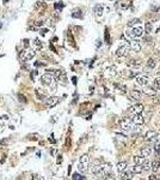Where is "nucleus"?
I'll use <instances>...</instances> for the list:
<instances>
[{"mask_svg": "<svg viewBox=\"0 0 160 180\" xmlns=\"http://www.w3.org/2000/svg\"><path fill=\"white\" fill-rule=\"evenodd\" d=\"M23 41H24V47L28 48V47H29V40L25 38V40H23Z\"/></svg>", "mask_w": 160, "mask_h": 180, "instance_id": "nucleus-45", "label": "nucleus"}, {"mask_svg": "<svg viewBox=\"0 0 160 180\" xmlns=\"http://www.w3.org/2000/svg\"><path fill=\"white\" fill-rule=\"evenodd\" d=\"M136 83L139 85H146L148 83V77L147 76H137L136 77Z\"/></svg>", "mask_w": 160, "mask_h": 180, "instance_id": "nucleus-16", "label": "nucleus"}, {"mask_svg": "<svg viewBox=\"0 0 160 180\" xmlns=\"http://www.w3.org/2000/svg\"><path fill=\"white\" fill-rule=\"evenodd\" d=\"M94 13H96V16H102L103 15V5H96Z\"/></svg>", "mask_w": 160, "mask_h": 180, "instance_id": "nucleus-25", "label": "nucleus"}, {"mask_svg": "<svg viewBox=\"0 0 160 180\" xmlns=\"http://www.w3.org/2000/svg\"><path fill=\"white\" fill-rule=\"evenodd\" d=\"M61 161H62V156H61V155H59V158H57V163H60Z\"/></svg>", "mask_w": 160, "mask_h": 180, "instance_id": "nucleus-48", "label": "nucleus"}, {"mask_svg": "<svg viewBox=\"0 0 160 180\" xmlns=\"http://www.w3.org/2000/svg\"><path fill=\"white\" fill-rule=\"evenodd\" d=\"M8 142H10V139H7V138L6 139H3V141H0V145H6Z\"/></svg>", "mask_w": 160, "mask_h": 180, "instance_id": "nucleus-41", "label": "nucleus"}, {"mask_svg": "<svg viewBox=\"0 0 160 180\" xmlns=\"http://www.w3.org/2000/svg\"><path fill=\"white\" fill-rule=\"evenodd\" d=\"M63 6H65V5H63L62 3H56V4L54 5V7H55V10H59V11H61V10L63 8Z\"/></svg>", "mask_w": 160, "mask_h": 180, "instance_id": "nucleus-36", "label": "nucleus"}, {"mask_svg": "<svg viewBox=\"0 0 160 180\" xmlns=\"http://www.w3.org/2000/svg\"><path fill=\"white\" fill-rule=\"evenodd\" d=\"M55 79V77L53 76V75H50L49 72H47V73H44L42 77H41V83L43 84V85H47V87H49L52 83H53V81Z\"/></svg>", "mask_w": 160, "mask_h": 180, "instance_id": "nucleus-7", "label": "nucleus"}, {"mask_svg": "<svg viewBox=\"0 0 160 180\" xmlns=\"http://www.w3.org/2000/svg\"><path fill=\"white\" fill-rule=\"evenodd\" d=\"M34 43H35V46H36V48L38 49V51H39V49H42V42L39 41L38 38H36V40H35V41H34Z\"/></svg>", "mask_w": 160, "mask_h": 180, "instance_id": "nucleus-34", "label": "nucleus"}, {"mask_svg": "<svg viewBox=\"0 0 160 180\" xmlns=\"http://www.w3.org/2000/svg\"><path fill=\"white\" fill-rule=\"evenodd\" d=\"M101 169H102V166L94 165V166H92V167H91V172H92V173H93V174L96 175V174H97V173H98L99 171H101Z\"/></svg>", "mask_w": 160, "mask_h": 180, "instance_id": "nucleus-30", "label": "nucleus"}, {"mask_svg": "<svg viewBox=\"0 0 160 180\" xmlns=\"http://www.w3.org/2000/svg\"><path fill=\"white\" fill-rule=\"evenodd\" d=\"M149 179H157V177H154V175H151V177H149Z\"/></svg>", "mask_w": 160, "mask_h": 180, "instance_id": "nucleus-50", "label": "nucleus"}, {"mask_svg": "<svg viewBox=\"0 0 160 180\" xmlns=\"http://www.w3.org/2000/svg\"><path fill=\"white\" fill-rule=\"evenodd\" d=\"M154 144H155V145H154V149H155V151H157V153H160V141L155 142Z\"/></svg>", "mask_w": 160, "mask_h": 180, "instance_id": "nucleus-39", "label": "nucleus"}, {"mask_svg": "<svg viewBox=\"0 0 160 180\" xmlns=\"http://www.w3.org/2000/svg\"><path fill=\"white\" fill-rule=\"evenodd\" d=\"M47 31H48V29H42V30H41V35H46Z\"/></svg>", "mask_w": 160, "mask_h": 180, "instance_id": "nucleus-46", "label": "nucleus"}, {"mask_svg": "<svg viewBox=\"0 0 160 180\" xmlns=\"http://www.w3.org/2000/svg\"><path fill=\"white\" fill-rule=\"evenodd\" d=\"M102 171H103V173L105 174V177L109 175L110 172H111V165H110V163H104V165H102Z\"/></svg>", "mask_w": 160, "mask_h": 180, "instance_id": "nucleus-18", "label": "nucleus"}, {"mask_svg": "<svg viewBox=\"0 0 160 180\" xmlns=\"http://www.w3.org/2000/svg\"><path fill=\"white\" fill-rule=\"evenodd\" d=\"M7 1H8V0H4V3H5V4H6V3H7Z\"/></svg>", "mask_w": 160, "mask_h": 180, "instance_id": "nucleus-51", "label": "nucleus"}, {"mask_svg": "<svg viewBox=\"0 0 160 180\" xmlns=\"http://www.w3.org/2000/svg\"><path fill=\"white\" fill-rule=\"evenodd\" d=\"M1 27H3V24H1V23H0V28H1Z\"/></svg>", "mask_w": 160, "mask_h": 180, "instance_id": "nucleus-52", "label": "nucleus"}, {"mask_svg": "<svg viewBox=\"0 0 160 180\" xmlns=\"http://www.w3.org/2000/svg\"><path fill=\"white\" fill-rule=\"evenodd\" d=\"M140 64H141V60H136V59H132L128 63L129 66H139Z\"/></svg>", "mask_w": 160, "mask_h": 180, "instance_id": "nucleus-29", "label": "nucleus"}, {"mask_svg": "<svg viewBox=\"0 0 160 180\" xmlns=\"http://www.w3.org/2000/svg\"><path fill=\"white\" fill-rule=\"evenodd\" d=\"M129 48H130L133 52L139 53L141 51V43H140V41H137V40H133V41H130V43H129Z\"/></svg>", "mask_w": 160, "mask_h": 180, "instance_id": "nucleus-11", "label": "nucleus"}, {"mask_svg": "<svg viewBox=\"0 0 160 180\" xmlns=\"http://www.w3.org/2000/svg\"><path fill=\"white\" fill-rule=\"evenodd\" d=\"M117 75V67L115 65L112 66H109L105 68V71H104V77L105 78H112Z\"/></svg>", "mask_w": 160, "mask_h": 180, "instance_id": "nucleus-8", "label": "nucleus"}, {"mask_svg": "<svg viewBox=\"0 0 160 180\" xmlns=\"http://www.w3.org/2000/svg\"><path fill=\"white\" fill-rule=\"evenodd\" d=\"M117 7H118V8H122V10H126V8L129 7V4H127V3H119V4L117 5Z\"/></svg>", "mask_w": 160, "mask_h": 180, "instance_id": "nucleus-35", "label": "nucleus"}, {"mask_svg": "<svg viewBox=\"0 0 160 180\" xmlns=\"http://www.w3.org/2000/svg\"><path fill=\"white\" fill-rule=\"evenodd\" d=\"M53 137H54V135H50V138H49V141H50L52 143H55V139H54Z\"/></svg>", "mask_w": 160, "mask_h": 180, "instance_id": "nucleus-47", "label": "nucleus"}, {"mask_svg": "<svg viewBox=\"0 0 160 180\" xmlns=\"http://www.w3.org/2000/svg\"><path fill=\"white\" fill-rule=\"evenodd\" d=\"M159 167H160V160L159 158H155L154 161L151 163V169L153 172H157L158 169H159Z\"/></svg>", "mask_w": 160, "mask_h": 180, "instance_id": "nucleus-19", "label": "nucleus"}, {"mask_svg": "<svg viewBox=\"0 0 160 180\" xmlns=\"http://www.w3.org/2000/svg\"><path fill=\"white\" fill-rule=\"evenodd\" d=\"M142 34H143V30H142L141 28H139V27H135V28H133L132 30L127 31V35H128L129 37H132V38H137V37H140V36H142Z\"/></svg>", "mask_w": 160, "mask_h": 180, "instance_id": "nucleus-6", "label": "nucleus"}, {"mask_svg": "<svg viewBox=\"0 0 160 180\" xmlns=\"http://www.w3.org/2000/svg\"><path fill=\"white\" fill-rule=\"evenodd\" d=\"M142 91H143V94L147 95V96H151V97L157 96V89H154V88H145Z\"/></svg>", "mask_w": 160, "mask_h": 180, "instance_id": "nucleus-15", "label": "nucleus"}, {"mask_svg": "<svg viewBox=\"0 0 160 180\" xmlns=\"http://www.w3.org/2000/svg\"><path fill=\"white\" fill-rule=\"evenodd\" d=\"M36 55V52L32 51V49H25V51L21 52V54H19V57H21V60L22 61H29V60L34 59Z\"/></svg>", "mask_w": 160, "mask_h": 180, "instance_id": "nucleus-2", "label": "nucleus"}, {"mask_svg": "<svg viewBox=\"0 0 160 180\" xmlns=\"http://www.w3.org/2000/svg\"><path fill=\"white\" fill-rule=\"evenodd\" d=\"M141 167H142V172H148L149 169H151V162H149L148 160H146V161L141 165Z\"/></svg>", "mask_w": 160, "mask_h": 180, "instance_id": "nucleus-24", "label": "nucleus"}, {"mask_svg": "<svg viewBox=\"0 0 160 180\" xmlns=\"http://www.w3.org/2000/svg\"><path fill=\"white\" fill-rule=\"evenodd\" d=\"M154 89L160 90V77H157L154 79Z\"/></svg>", "mask_w": 160, "mask_h": 180, "instance_id": "nucleus-33", "label": "nucleus"}, {"mask_svg": "<svg viewBox=\"0 0 160 180\" xmlns=\"http://www.w3.org/2000/svg\"><path fill=\"white\" fill-rule=\"evenodd\" d=\"M129 112H130L133 115L134 114H139V113H142L143 112V106L141 103H136V105H134V106L130 107Z\"/></svg>", "mask_w": 160, "mask_h": 180, "instance_id": "nucleus-12", "label": "nucleus"}, {"mask_svg": "<svg viewBox=\"0 0 160 180\" xmlns=\"http://www.w3.org/2000/svg\"><path fill=\"white\" fill-rule=\"evenodd\" d=\"M34 24H35L36 27H42V25H43V21H36Z\"/></svg>", "mask_w": 160, "mask_h": 180, "instance_id": "nucleus-42", "label": "nucleus"}, {"mask_svg": "<svg viewBox=\"0 0 160 180\" xmlns=\"http://www.w3.org/2000/svg\"><path fill=\"white\" fill-rule=\"evenodd\" d=\"M129 100L130 101H134V102H139L140 100H141V94L137 90H132L130 94H129Z\"/></svg>", "mask_w": 160, "mask_h": 180, "instance_id": "nucleus-13", "label": "nucleus"}, {"mask_svg": "<svg viewBox=\"0 0 160 180\" xmlns=\"http://www.w3.org/2000/svg\"><path fill=\"white\" fill-rule=\"evenodd\" d=\"M109 38H110V37H109V35H108V29H105V40H106L105 42H106V43L110 42V41H109Z\"/></svg>", "mask_w": 160, "mask_h": 180, "instance_id": "nucleus-44", "label": "nucleus"}, {"mask_svg": "<svg viewBox=\"0 0 160 180\" xmlns=\"http://www.w3.org/2000/svg\"><path fill=\"white\" fill-rule=\"evenodd\" d=\"M122 174L121 175H119V178H121V179H130L132 178V173H127V172H121Z\"/></svg>", "mask_w": 160, "mask_h": 180, "instance_id": "nucleus-32", "label": "nucleus"}, {"mask_svg": "<svg viewBox=\"0 0 160 180\" xmlns=\"http://www.w3.org/2000/svg\"><path fill=\"white\" fill-rule=\"evenodd\" d=\"M147 67H148V68H151V70L155 68V67H157V60L153 59V58L148 59V60H147Z\"/></svg>", "mask_w": 160, "mask_h": 180, "instance_id": "nucleus-20", "label": "nucleus"}, {"mask_svg": "<svg viewBox=\"0 0 160 180\" xmlns=\"http://www.w3.org/2000/svg\"><path fill=\"white\" fill-rule=\"evenodd\" d=\"M18 98L21 100L22 102H26V100H25V96H23V95H18Z\"/></svg>", "mask_w": 160, "mask_h": 180, "instance_id": "nucleus-43", "label": "nucleus"}, {"mask_svg": "<svg viewBox=\"0 0 160 180\" xmlns=\"http://www.w3.org/2000/svg\"><path fill=\"white\" fill-rule=\"evenodd\" d=\"M133 125H134V123H133L132 119L124 118L122 120H119V126H121V128L124 130V131H132Z\"/></svg>", "mask_w": 160, "mask_h": 180, "instance_id": "nucleus-5", "label": "nucleus"}, {"mask_svg": "<svg viewBox=\"0 0 160 180\" xmlns=\"http://www.w3.org/2000/svg\"><path fill=\"white\" fill-rule=\"evenodd\" d=\"M145 139L149 143H155L160 141V133L155 131H147V133L145 135Z\"/></svg>", "mask_w": 160, "mask_h": 180, "instance_id": "nucleus-3", "label": "nucleus"}, {"mask_svg": "<svg viewBox=\"0 0 160 180\" xmlns=\"http://www.w3.org/2000/svg\"><path fill=\"white\" fill-rule=\"evenodd\" d=\"M132 173H134V174L142 173V167H141V165H136L135 163V166H133V168H132Z\"/></svg>", "mask_w": 160, "mask_h": 180, "instance_id": "nucleus-22", "label": "nucleus"}, {"mask_svg": "<svg viewBox=\"0 0 160 180\" xmlns=\"http://www.w3.org/2000/svg\"><path fill=\"white\" fill-rule=\"evenodd\" d=\"M54 75H55L56 82L62 83V84H66L67 83V75H66V72L63 71V70H55Z\"/></svg>", "mask_w": 160, "mask_h": 180, "instance_id": "nucleus-4", "label": "nucleus"}, {"mask_svg": "<svg viewBox=\"0 0 160 180\" xmlns=\"http://www.w3.org/2000/svg\"><path fill=\"white\" fill-rule=\"evenodd\" d=\"M72 82H73V84H74V85L77 84V77H73V78H72Z\"/></svg>", "mask_w": 160, "mask_h": 180, "instance_id": "nucleus-49", "label": "nucleus"}, {"mask_svg": "<svg viewBox=\"0 0 160 180\" xmlns=\"http://www.w3.org/2000/svg\"><path fill=\"white\" fill-rule=\"evenodd\" d=\"M145 161H146V157H143L142 155H141V156H137V155H136V156L134 157V162H135L136 165H142Z\"/></svg>", "mask_w": 160, "mask_h": 180, "instance_id": "nucleus-23", "label": "nucleus"}, {"mask_svg": "<svg viewBox=\"0 0 160 180\" xmlns=\"http://www.w3.org/2000/svg\"><path fill=\"white\" fill-rule=\"evenodd\" d=\"M141 155L143 156V157H148V156H151L152 155V149L149 148V147H145V148H142L141 149Z\"/></svg>", "mask_w": 160, "mask_h": 180, "instance_id": "nucleus-17", "label": "nucleus"}, {"mask_svg": "<svg viewBox=\"0 0 160 180\" xmlns=\"http://www.w3.org/2000/svg\"><path fill=\"white\" fill-rule=\"evenodd\" d=\"M74 180H79V179H85V177H83V175H80V174H78V173H75V174H73V177H72Z\"/></svg>", "mask_w": 160, "mask_h": 180, "instance_id": "nucleus-38", "label": "nucleus"}, {"mask_svg": "<svg viewBox=\"0 0 160 180\" xmlns=\"http://www.w3.org/2000/svg\"><path fill=\"white\" fill-rule=\"evenodd\" d=\"M37 73H38L37 70H35V71H32L31 73H30V77H31V81H35V75H37Z\"/></svg>", "mask_w": 160, "mask_h": 180, "instance_id": "nucleus-40", "label": "nucleus"}, {"mask_svg": "<svg viewBox=\"0 0 160 180\" xmlns=\"http://www.w3.org/2000/svg\"><path fill=\"white\" fill-rule=\"evenodd\" d=\"M129 45H122V46H119L117 48V51H116V55L117 57H126L129 52Z\"/></svg>", "mask_w": 160, "mask_h": 180, "instance_id": "nucleus-10", "label": "nucleus"}, {"mask_svg": "<svg viewBox=\"0 0 160 180\" xmlns=\"http://www.w3.org/2000/svg\"><path fill=\"white\" fill-rule=\"evenodd\" d=\"M72 17H73V18H81V17H83V13H81V10H79V8L74 10V11L72 12Z\"/></svg>", "mask_w": 160, "mask_h": 180, "instance_id": "nucleus-26", "label": "nucleus"}, {"mask_svg": "<svg viewBox=\"0 0 160 180\" xmlns=\"http://www.w3.org/2000/svg\"><path fill=\"white\" fill-rule=\"evenodd\" d=\"M152 29H153V27H152V24L151 23H146L145 24V30H146V34H151L152 33Z\"/></svg>", "mask_w": 160, "mask_h": 180, "instance_id": "nucleus-31", "label": "nucleus"}, {"mask_svg": "<svg viewBox=\"0 0 160 180\" xmlns=\"http://www.w3.org/2000/svg\"><path fill=\"white\" fill-rule=\"evenodd\" d=\"M133 123L136 124V125H142L145 123V118L141 115V113H139V114H134L133 117Z\"/></svg>", "mask_w": 160, "mask_h": 180, "instance_id": "nucleus-14", "label": "nucleus"}, {"mask_svg": "<svg viewBox=\"0 0 160 180\" xmlns=\"http://www.w3.org/2000/svg\"><path fill=\"white\" fill-rule=\"evenodd\" d=\"M59 102H60V97H57V96L48 97V98L46 100V107H47V108H53V107H55Z\"/></svg>", "mask_w": 160, "mask_h": 180, "instance_id": "nucleus-9", "label": "nucleus"}, {"mask_svg": "<svg viewBox=\"0 0 160 180\" xmlns=\"http://www.w3.org/2000/svg\"><path fill=\"white\" fill-rule=\"evenodd\" d=\"M35 94H36L37 100H39V101H43V100H46V98H47V97H46V95H44V94H42L41 91H39V90H36Z\"/></svg>", "mask_w": 160, "mask_h": 180, "instance_id": "nucleus-27", "label": "nucleus"}, {"mask_svg": "<svg viewBox=\"0 0 160 180\" xmlns=\"http://www.w3.org/2000/svg\"><path fill=\"white\" fill-rule=\"evenodd\" d=\"M127 167H128V163H127V162H118V163H117V166H116L117 171H118L119 173L123 172V171H126Z\"/></svg>", "mask_w": 160, "mask_h": 180, "instance_id": "nucleus-21", "label": "nucleus"}, {"mask_svg": "<svg viewBox=\"0 0 160 180\" xmlns=\"http://www.w3.org/2000/svg\"><path fill=\"white\" fill-rule=\"evenodd\" d=\"M49 87H50V91H52V93H54L55 90H56V79H54L53 83H52L50 85H49Z\"/></svg>", "mask_w": 160, "mask_h": 180, "instance_id": "nucleus-37", "label": "nucleus"}, {"mask_svg": "<svg viewBox=\"0 0 160 180\" xmlns=\"http://www.w3.org/2000/svg\"><path fill=\"white\" fill-rule=\"evenodd\" d=\"M140 22H141V21H140L139 18H134V19H132L130 22H128V27H129V28H132V27H134V25L139 24Z\"/></svg>", "mask_w": 160, "mask_h": 180, "instance_id": "nucleus-28", "label": "nucleus"}, {"mask_svg": "<svg viewBox=\"0 0 160 180\" xmlns=\"http://www.w3.org/2000/svg\"><path fill=\"white\" fill-rule=\"evenodd\" d=\"M88 163H90V158L87 154H84L81 157H80V162H79V171L81 173H86L88 171Z\"/></svg>", "mask_w": 160, "mask_h": 180, "instance_id": "nucleus-1", "label": "nucleus"}]
</instances>
